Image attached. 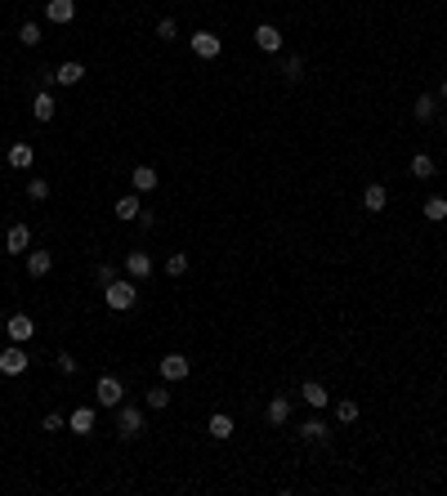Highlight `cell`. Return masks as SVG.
Here are the masks:
<instances>
[{
	"label": "cell",
	"instance_id": "6da1fadb",
	"mask_svg": "<svg viewBox=\"0 0 447 496\" xmlns=\"http://www.w3.org/2000/svg\"><path fill=\"white\" fill-rule=\"evenodd\" d=\"M103 304L112 309V313H130V309L139 304V286H135V282H121V277H116V282L103 286Z\"/></svg>",
	"mask_w": 447,
	"mask_h": 496
},
{
	"label": "cell",
	"instance_id": "7a4b0ae2",
	"mask_svg": "<svg viewBox=\"0 0 447 496\" xmlns=\"http://www.w3.org/2000/svg\"><path fill=\"white\" fill-rule=\"evenodd\" d=\"M143 429H148V420H143V407H126V403H121V407H116V438L135 443Z\"/></svg>",
	"mask_w": 447,
	"mask_h": 496
},
{
	"label": "cell",
	"instance_id": "3957f363",
	"mask_svg": "<svg viewBox=\"0 0 447 496\" xmlns=\"http://www.w3.org/2000/svg\"><path fill=\"white\" fill-rule=\"evenodd\" d=\"M121 398H126V384H121L116 376H99V384H94V403L99 407H121Z\"/></svg>",
	"mask_w": 447,
	"mask_h": 496
},
{
	"label": "cell",
	"instance_id": "277c9868",
	"mask_svg": "<svg viewBox=\"0 0 447 496\" xmlns=\"http://www.w3.org/2000/svg\"><path fill=\"white\" fill-rule=\"evenodd\" d=\"M156 371H161V380H188V371H192V358H184V354H166L161 362H156Z\"/></svg>",
	"mask_w": 447,
	"mask_h": 496
},
{
	"label": "cell",
	"instance_id": "5b68a950",
	"mask_svg": "<svg viewBox=\"0 0 447 496\" xmlns=\"http://www.w3.org/2000/svg\"><path fill=\"white\" fill-rule=\"evenodd\" d=\"M27 349L22 344H9L5 354H0V376H22V371H27Z\"/></svg>",
	"mask_w": 447,
	"mask_h": 496
},
{
	"label": "cell",
	"instance_id": "8992f818",
	"mask_svg": "<svg viewBox=\"0 0 447 496\" xmlns=\"http://www.w3.org/2000/svg\"><path fill=\"white\" fill-rule=\"evenodd\" d=\"M188 45H192V54H197V58H220V50H224V41L215 32H192Z\"/></svg>",
	"mask_w": 447,
	"mask_h": 496
},
{
	"label": "cell",
	"instance_id": "52a82bcc",
	"mask_svg": "<svg viewBox=\"0 0 447 496\" xmlns=\"http://www.w3.org/2000/svg\"><path fill=\"white\" fill-rule=\"evenodd\" d=\"M300 398H305V403L313 407V411H322V407H331V389L322 380H305L300 384Z\"/></svg>",
	"mask_w": 447,
	"mask_h": 496
},
{
	"label": "cell",
	"instance_id": "ba28073f",
	"mask_svg": "<svg viewBox=\"0 0 447 496\" xmlns=\"http://www.w3.org/2000/svg\"><path fill=\"white\" fill-rule=\"evenodd\" d=\"M27 246H32V228H27V224H9L5 250H9V255H27Z\"/></svg>",
	"mask_w": 447,
	"mask_h": 496
},
{
	"label": "cell",
	"instance_id": "9c48e42d",
	"mask_svg": "<svg viewBox=\"0 0 447 496\" xmlns=\"http://www.w3.org/2000/svg\"><path fill=\"white\" fill-rule=\"evenodd\" d=\"M94 416H99V403H94V407H76V411L67 416V429L86 438V434H94Z\"/></svg>",
	"mask_w": 447,
	"mask_h": 496
},
{
	"label": "cell",
	"instance_id": "30bf717a",
	"mask_svg": "<svg viewBox=\"0 0 447 496\" xmlns=\"http://www.w3.org/2000/svg\"><path fill=\"white\" fill-rule=\"evenodd\" d=\"M5 331H9V340H14V344H27L36 335V322L27 318V313H14V318L5 322Z\"/></svg>",
	"mask_w": 447,
	"mask_h": 496
},
{
	"label": "cell",
	"instance_id": "8fae6325",
	"mask_svg": "<svg viewBox=\"0 0 447 496\" xmlns=\"http://www.w3.org/2000/svg\"><path fill=\"white\" fill-rule=\"evenodd\" d=\"M295 434H300L305 443H318V447H327V443H331V425H327V420H318V416L305 420V425H300Z\"/></svg>",
	"mask_w": 447,
	"mask_h": 496
},
{
	"label": "cell",
	"instance_id": "7c38bea8",
	"mask_svg": "<svg viewBox=\"0 0 447 496\" xmlns=\"http://www.w3.org/2000/svg\"><path fill=\"white\" fill-rule=\"evenodd\" d=\"M126 273H130V282L152 277V255H148V250H130V255H126Z\"/></svg>",
	"mask_w": 447,
	"mask_h": 496
},
{
	"label": "cell",
	"instance_id": "4fadbf2b",
	"mask_svg": "<svg viewBox=\"0 0 447 496\" xmlns=\"http://www.w3.org/2000/svg\"><path fill=\"white\" fill-rule=\"evenodd\" d=\"M45 18L63 27V22L76 18V0H45Z\"/></svg>",
	"mask_w": 447,
	"mask_h": 496
},
{
	"label": "cell",
	"instance_id": "5bb4252c",
	"mask_svg": "<svg viewBox=\"0 0 447 496\" xmlns=\"http://www.w3.org/2000/svg\"><path fill=\"white\" fill-rule=\"evenodd\" d=\"M264 420H269L273 429H282L286 420H291V398H286V394H277L273 403H269V411H264Z\"/></svg>",
	"mask_w": 447,
	"mask_h": 496
},
{
	"label": "cell",
	"instance_id": "9a60e30c",
	"mask_svg": "<svg viewBox=\"0 0 447 496\" xmlns=\"http://www.w3.org/2000/svg\"><path fill=\"white\" fill-rule=\"evenodd\" d=\"M255 45L264 54H277V50H282V32H277L273 22H260V27H255Z\"/></svg>",
	"mask_w": 447,
	"mask_h": 496
},
{
	"label": "cell",
	"instance_id": "2e32d148",
	"mask_svg": "<svg viewBox=\"0 0 447 496\" xmlns=\"http://www.w3.org/2000/svg\"><path fill=\"white\" fill-rule=\"evenodd\" d=\"M362 206H367L371 215H380L385 206H389V188H385V184H367V188H362Z\"/></svg>",
	"mask_w": 447,
	"mask_h": 496
},
{
	"label": "cell",
	"instance_id": "e0dca14e",
	"mask_svg": "<svg viewBox=\"0 0 447 496\" xmlns=\"http://www.w3.org/2000/svg\"><path fill=\"white\" fill-rule=\"evenodd\" d=\"M81 76H86V67H81L76 58H67V63L54 67V86H81Z\"/></svg>",
	"mask_w": 447,
	"mask_h": 496
},
{
	"label": "cell",
	"instance_id": "ac0fdd59",
	"mask_svg": "<svg viewBox=\"0 0 447 496\" xmlns=\"http://www.w3.org/2000/svg\"><path fill=\"white\" fill-rule=\"evenodd\" d=\"M233 429H237V425H233V416H228V411H215V416L206 420V434H211V438H220V443L233 438Z\"/></svg>",
	"mask_w": 447,
	"mask_h": 496
},
{
	"label": "cell",
	"instance_id": "d6986e66",
	"mask_svg": "<svg viewBox=\"0 0 447 496\" xmlns=\"http://www.w3.org/2000/svg\"><path fill=\"white\" fill-rule=\"evenodd\" d=\"M54 112H58L54 94H50V90H41V94L32 99V116H36V121H54Z\"/></svg>",
	"mask_w": 447,
	"mask_h": 496
},
{
	"label": "cell",
	"instance_id": "ffe728a7",
	"mask_svg": "<svg viewBox=\"0 0 447 496\" xmlns=\"http://www.w3.org/2000/svg\"><path fill=\"white\" fill-rule=\"evenodd\" d=\"M54 269V255L50 250H27V277H45Z\"/></svg>",
	"mask_w": 447,
	"mask_h": 496
},
{
	"label": "cell",
	"instance_id": "44dd1931",
	"mask_svg": "<svg viewBox=\"0 0 447 496\" xmlns=\"http://www.w3.org/2000/svg\"><path fill=\"white\" fill-rule=\"evenodd\" d=\"M32 161H36L32 143H9V166H14V170H32Z\"/></svg>",
	"mask_w": 447,
	"mask_h": 496
},
{
	"label": "cell",
	"instance_id": "7402d4cb",
	"mask_svg": "<svg viewBox=\"0 0 447 496\" xmlns=\"http://www.w3.org/2000/svg\"><path fill=\"white\" fill-rule=\"evenodd\" d=\"M139 210H143V206H139V192H126V197H116V220H139Z\"/></svg>",
	"mask_w": 447,
	"mask_h": 496
},
{
	"label": "cell",
	"instance_id": "603a6c76",
	"mask_svg": "<svg viewBox=\"0 0 447 496\" xmlns=\"http://www.w3.org/2000/svg\"><path fill=\"white\" fill-rule=\"evenodd\" d=\"M130 184H135V192H152L156 188V170L152 166H135V170H130Z\"/></svg>",
	"mask_w": 447,
	"mask_h": 496
},
{
	"label": "cell",
	"instance_id": "cb8c5ba5",
	"mask_svg": "<svg viewBox=\"0 0 447 496\" xmlns=\"http://www.w3.org/2000/svg\"><path fill=\"white\" fill-rule=\"evenodd\" d=\"M407 170H412V179H434V170H439V161H434V156H425V152H416Z\"/></svg>",
	"mask_w": 447,
	"mask_h": 496
},
{
	"label": "cell",
	"instance_id": "d4e9b609",
	"mask_svg": "<svg viewBox=\"0 0 447 496\" xmlns=\"http://www.w3.org/2000/svg\"><path fill=\"white\" fill-rule=\"evenodd\" d=\"M412 116L416 121H434L439 116V99H434V94H420V99L412 103Z\"/></svg>",
	"mask_w": 447,
	"mask_h": 496
},
{
	"label": "cell",
	"instance_id": "484cf974",
	"mask_svg": "<svg viewBox=\"0 0 447 496\" xmlns=\"http://www.w3.org/2000/svg\"><path fill=\"white\" fill-rule=\"evenodd\" d=\"M148 407H152V411H166V407H171V380H161V384H152V389H148Z\"/></svg>",
	"mask_w": 447,
	"mask_h": 496
},
{
	"label": "cell",
	"instance_id": "4316f807",
	"mask_svg": "<svg viewBox=\"0 0 447 496\" xmlns=\"http://www.w3.org/2000/svg\"><path fill=\"white\" fill-rule=\"evenodd\" d=\"M420 210H425L429 224H443V220H447V197H425V206H420Z\"/></svg>",
	"mask_w": 447,
	"mask_h": 496
},
{
	"label": "cell",
	"instance_id": "83f0119b",
	"mask_svg": "<svg viewBox=\"0 0 447 496\" xmlns=\"http://www.w3.org/2000/svg\"><path fill=\"white\" fill-rule=\"evenodd\" d=\"M335 420H340V425H354V420H358V403H354V398H340V403H335Z\"/></svg>",
	"mask_w": 447,
	"mask_h": 496
},
{
	"label": "cell",
	"instance_id": "f1b7e54d",
	"mask_svg": "<svg viewBox=\"0 0 447 496\" xmlns=\"http://www.w3.org/2000/svg\"><path fill=\"white\" fill-rule=\"evenodd\" d=\"M18 41L27 45V50H32V45H41V22H32V18H27V22L18 27Z\"/></svg>",
	"mask_w": 447,
	"mask_h": 496
},
{
	"label": "cell",
	"instance_id": "f546056e",
	"mask_svg": "<svg viewBox=\"0 0 447 496\" xmlns=\"http://www.w3.org/2000/svg\"><path fill=\"white\" fill-rule=\"evenodd\" d=\"M166 273H171V277H184L188 273V255H184V250H175V255L166 260Z\"/></svg>",
	"mask_w": 447,
	"mask_h": 496
},
{
	"label": "cell",
	"instance_id": "4dcf8cb0",
	"mask_svg": "<svg viewBox=\"0 0 447 496\" xmlns=\"http://www.w3.org/2000/svg\"><path fill=\"white\" fill-rule=\"evenodd\" d=\"M156 41H179V22L161 18V22H156Z\"/></svg>",
	"mask_w": 447,
	"mask_h": 496
},
{
	"label": "cell",
	"instance_id": "1f68e13d",
	"mask_svg": "<svg viewBox=\"0 0 447 496\" xmlns=\"http://www.w3.org/2000/svg\"><path fill=\"white\" fill-rule=\"evenodd\" d=\"M27 197L45 201V197H50V179H27Z\"/></svg>",
	"mask_w": 447,
	"mask_h": 496
},
{
	"label": "cell",
	"instance_id": "d6a6232c",
	"mask_svg": "<svg viewBox=\"0 0 447 496\" xmlns=\"http://www.w3.org/2000/svg\"><path fill=\"white\" fill-rule=\"evenodd\" d=\"M282 76H286V81H300V76H305V58H300V54L286 58V63H282Z\"/></svg>",
	"mask_w": 447,
	"mask_h": 496
},
{
	"label": "cell",
	"instance_id": "836d02e7",
	"mask_svg": "<svg viewBox=\"0 0 447 496\" xmlns=\"http://www.w3.org/2000/svg\"><path fill=\"white\" fill-rule=\"evenodd\" d=\"M54 362H58V371H63V376H76V358H72L67 349H58V354H54Z\"/></svg>",
	"mask_w": 447,
	"mask_h": 496
},
{
	"label": "cell",
	"instance_id": "e575fe53",
	"mask_svg": "<svg viewBox=\"0 0 447 496\" xmlns=\"http://www.w3.org/2000/svg\"><path fill=\"white\" fill-rule=\"evenodd\" d=\"M94 277H99V286H107V282H116V269H112V264H99Z\"/></svg>",
	"mask_w": 447,
	"mask_h": 496
},
{
	"label": "cell",
	"instance_id": "d590c367",
	"mask_svg": "<svg viewBox=\"0 0 447 496\" xmlns=\"http://www.w3.org/2000/svg\"><path fill=\"white\" fill-rule=\"evenodd\" d=\"M63 425H67L63 411H50V416H45V429H50V434H54V429H63Z\"/></svg>",
	"mask_w": 447,
	"mask_h": 496
},
{
	"label": "cell",
	"instance_id": "8d00e7d4",
	"mask_svg": "<svg viewBox=\"0 0 447 496\" xmlns=\"http://www.w3.org/2000/svg\"><path fill=\"white\" fill-rule=\"evenodd\" d=\"M139 228H143V233H152V228H156V215L152 210H139V220H135Z\"/></svg>",
	"mask_w": 447,
	"mask_h": 496
},
{
	"label": "cell",
	"instance_id": "74e56055",
	"mask_svg": "<svg viewBox=\"0 0 447 496\" xmlns=\"http://www.w3.org/2000/svg\"><path fill=\"white\" fill-rule=\"evenodd\" d=\"M439 94H443V103H447V81H443V90H439Z\"/></svg>",
	"mask_w": 447,
	"mask_h": 496
},
{
	"label": "cell",
	"instance_id": "f35d334b",
	"mask_svg": "<svg viewBox=\"0 0 447 496\" xmlns=\"http://www.w3.org/2000/svg\"><path fill=\"white\" fill-rule=\"evenodd\" d=\"M0 326H5V322H0Z\"/></svg>",
	"mask_w": 447,
	"mask_h": 496
}]
</instances>
